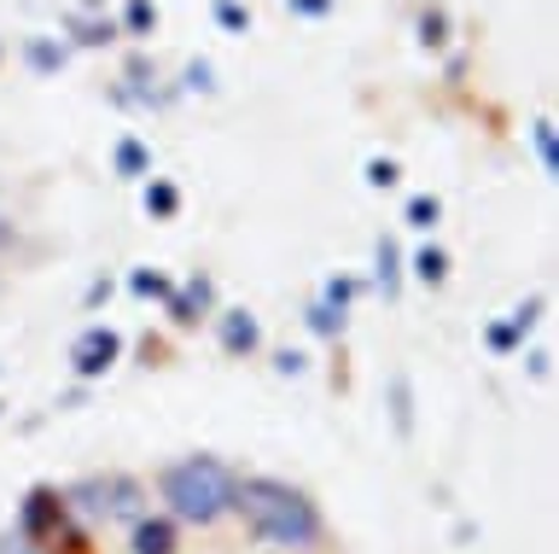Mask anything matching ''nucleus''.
I'll list each match as a JSON object with an SVG mask.
<instances>
[{"mask_svg": "<svg viewBox=\"0 0 559 554\" xmlns=\"http://www.w3.org/2000/svg\"><path fill=\"white\" fill-rule=\"evenodd\" d=\"M0 554H326L314 514L286 491H234L216 467H181L157 491L99 479L29 514Z\"/></svg>", "mask_w": 559, "mask_h": 554, "instance_id": "nucleus-1", "label": "nucleus"}]
</instances>
